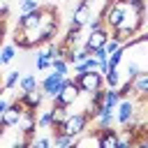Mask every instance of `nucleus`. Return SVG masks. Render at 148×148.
<instances>
[{
    "instance_id": "1",
    "label": "nucleus",
    "mask_w": 148,
    "mask_h": 148,
    "mask_svg": "<svg viewBox=\"0 0 148 148\" xmlns=\"http://www.w3.org/2000/svg\"><path fill=\"white\" fill-rule=\"evenodd\" d=\"M88 125H90V116L86 111H79V113H69L67 116V120L60 125V132L72 134V136H79V134H83L88 130Z\"/></svg>"
},
{
    "instance_id": "2",
    "label": "nucleus",
    "mask_w": 148,
    "mask_h": 148,
    "mask_svg": "<svg viewBox=\"0 0 148 148\" xmlns=\"http://www.w3.org/2000/svg\"><path fill=\"white\" fill-rule=\"evenodd\" d=\"M74 81H76V86H79V90L83 95H90L92 90L104 88V76L99 72H81V74H74Z\"/></svg>"
},
{
    "instance_id": "3",
    "label": "nucleus",
    "mask_w": 148,
    "mask_h": 148,
    "mask_svg": "<svg viewBox=\"0 0 148 148\" xmlns=\"http://www.w3.org/2000/svg\"><path fill=\"white\" fill-rule=\"evenodd\" d=\"M62 86H65V76L58 74V72H53V69H51V74H46V76L39 81V90H42L44 97H49V99L58 97L60 90H62Z\"/></svg>"
},
{
    "instance_id": "4",
    "label": "nucleus",
    "mask_w": 148,
    "mask_h": 148,
    "mask_svg": "<svg viewBox=\"0 0 148 148\" xmlns=\"http://www.w3.org/2000/svg\"><path fill=\"white\" fill-rule=\"evenodd\" d=\"M113 111H116V123L120 127H125V125H130V123L136 120V104L132 99H127V97H123Z\"/></svg>"
},
{
    "instance_id": "5",
    "label": "nucleus",
    "mask_w": 148,
    "mask_h": 148,
    "mask_svg": "<svg viewBox=\"0 0 148 148\" xmlns=\"http://www.w3.org/2000/svg\"><path fill=\"white\" fill-rule=\"evenodd\" d=\"M109 37H111V30L104 25V28H99V30H90V32L86 35V39H83V44H81V46H83L88 53H92L95 49H102V46H104V42H106Z\"/></svg>"
},
{
    "instance_id": "6",
    "label": "nucleus",
    "mask_w": 148,
    "mask_h": 148,
    "mask_svg": "<svg viewBox=\"0 0 148 148\" xmlns=\"http://www.w3.org/2000/svg\"><path fill=\"white\" fill-rule=\"evenodd\" d=\"M21 116H23V104H21L18 99H16V102H9L7 109H5V113H2V118H0V125H2L5 130L16 127L18 120H21Z\"/></svg>"
},
{
    "instance_id": "7",
    "label": "nucleus",
    "mask_w": 148,
    "mask_h": 148,
    "mask_svg": "<svg viewBox=\"0 0 148 148\" xmlns=\"http://www.w3.org/2000/svg\"><path fill=\"white\" fill-rule=\"evenodd\" d=\"M79 95H81V90H79V86H76V81L72 79V76H65V86H62V90H60V99H62V104L69 109L76 99H79Z\"/></svg>"
},
{
    "instance_id": "8",
    "label": "nucleus",
    "mask_w": 148,
    "mask_h": 148,
    "mask_svg": "<svg viewBox=\"0 0 148 148\" xmlns=\"http://www.w3.org/2000/svg\"><path fill=\"white\" fill-rule=\"evenodd\" d=\"M16 99L23 104V111H37V109L42 106V102H44V92L37 88V90H32V92H21Z\"/></svg>"
},
{
    "instance_id": "9",
    "label": "nucleus",
    "mask_w": 148,
    "mask_h": 148,
    "mask_svg": "<svg viewBox=\"0 0 148 148\" xmlns=\"http://www.w3.org/2000/svg\"><path fill=\"white\" fill-rule=\"evenodd\" d=\"M39 21H42V9L37 7L35 12L21 14L18 21H16V28H18V30H32V28H39Z\"/></svg>"
},
{
    "instance_id": "10",
    "label": "nucleus",
    "mask_w": 148,
    "mask_h": 148,
    "mask_svg": "<svg viewBox=\"0 0 148 148\" xmlns=\"http://www.w3.org/2000/svg\"><path fill=\"white\" fill-rule=\"evenodd\" d=\"M97 146L99 148H118V130H113V127L97 130Z\"/></svg>"
},
{
    "instance_id": "11",
    "label": "nucleus",
    "mask_w": 148,
    "mask_h": 148,
    "mask_svg": "<svg viewBox=\"0 0 148 148\" xmlns=\"http://www.w3.org/2000/svg\"><path fill=\"white\" fill-rule=\"evenodd\" d=\"M132 95L139 99L148 95V69H141L139 74L132 76Z\"/></svg>"
},
{
    "instance_id": "12",
    "label": "nucleus",
    "mask_w": 148,
    "mask_h": 148,
    "mask_svg": "<svg viewBox=\"0 0 148 148\" xmlns=\"http://www.w3.org/2000/svg\"><path fill=\"white\" fill-rule=\"evenodd\" d=\"M90 16H92V9H90L88 2H79V5L72 9V21L79 23V25H86V23L90 21Z\"/></svg>"
},
{
    "instance_id": "13",
    "label": "nucleus",
    "mask_w": 148,
    "mask_h": 148,
    "mask_svg": "<svg viewBox=\"0 0 148 148\" xmlns=\"http://www.w3.org/2000/svg\"><path fill=\"white\" fill-rule=\"evenodd\" d=\"M37 88H39V81H37L35 74H23V76L18 79V90H21V92H32V90H37Z\"/></svg>"
},
{
    "instance_id": "14",
    "label": "nucleus",
    "mask_w": 148,
    "mask_h": 148,
    "mask_svg": "<svg viewBox=\"0 0 148 148\" xmlns=\"http://www.w3.org/2000/svg\"><path fill=\"white\" fill-rule=\"evenodd\" d=\"M74 139L76 136H72V134L58 132V134H51V146H56V148H69V146H74Z\"/></svg>"
},
{
    "instance_id": "15",
    "label": "nucleus",
    "mask_w": 148,
    "mask_h": 148,
    "mask_svg": "<svg viewBox=\"0 0 148 148\" xmlns=\"http://www.w3.org/2000/svg\"><path fill=\"white\" fill-rule=\"evenodd\" d=\"M12 44L16 46V49H21V51H32V46H30V42H28V35L23 32V30H14V35H12Z\"/></svg>"
},
{
    "instance_id": "16",
    "label": "nucleus",
    "mask_w": 148,
    "mask_h": 148,
    "mask_svg": "<svg viewBox=\"0 0 148 148\" xmlns=\"http://www.w3.org/2000/svg\"><path fill=\"white\" fill-rule=\"evenodd\" d=\"M102 76H104V88H118L120 81H123V74L118 72V67L116 69H106V74H102Z\"/></svg>"
},
{
    "instance_id": "17",
    "label": "nucleus",
    "mask_w": 148,
    "mask_h": 148,
    "mask_svg": "<svg viewBox=\"0 0 148 148\" xmlns=\"http://www.w3.org/2000/svg\"><path fill=\"white\" fill-rule=\"evenodd\" d=\"M51 69L53 72H58V74H62V76H69V62L65 60V58H51Z\"/></svg>"
},
{
    "instance_id": "18",
    "label": "nucleus",
    "mask_w": 148,
    "mask_h": 148,
    "mask_svg": "<svg viewBox=\"0 0 148 148\" xmlns=\"http://www.w3.org/2000/svg\"><path fill=\"white\" fill-rule=\"evenodd\" d=\"M118 102H120L118 90H116V88H104V106L116 109V106H118Z\"/></svg>"
},
{
    "instance_id": "19",
    "label": "nucleus",
    "mask_w": 148,
    "mask_h": 148,
    "mask_svg": "<svg viewBox=\"0 0 148 148\" xmlns=\"http://www.w3.org/2000/svg\"><path fill=\"white\" fill-rule=\"evenodd\" d=\"M35 67H37L39 72L51 69V56H49L46 51H39V53H37V58H35Z\"/></svg>"
},
{
    "instance_id": "20",
    "label": "nucleus",
    "mask_w": 148,
    "mask_h": 148,
    "mask_svg": "<svg viewBox=\"0 0 148 148\" xmlns=\"http://www.w3.org/2000/svg\"><path fill=\"white\" fill-rule=\"evenodd\" d=\"M18 79H21V72H18V69H12V72L5 76L2 88H5V90H14V88L18 86Z\"/></svg>"
},
{
    "instance_id": "21",
    "label": "nucleus",
    "mask_w": 148,
    "mask_h": 148,
    "mask_svg": "<svg viewBox=\"0 0 148 148\" xmlns=\"http://www.w3.org/2000/svg\"><path fill=\"white\" fill-rule=\"evenodd\" d=\"M37 127H39V130H51V127H53V111H51V109H46V111L37 118Z\"/></svg>"
},
{
    "instance_id": "22",
    "label": "nucleus",
    "mask_w": 148,
    "mask_h": 148,
    "mask_svg": "<svg viewBox=\"0 0 148 148\" xmlns=\"http://www.w3.org/2000/svg\"><path fill=\"white\" fill-rule=\"evenodd\" d=\"M0 56H2V62H5V65L12 62V60L16 58V46H14V44H2V46H0Z\"/></svg>"
},
{
    "instance_id": "23",
    "label": "nucleus",
    "mask_w": 148,
    "mask_h": 148,
    "mask_svg": "<svg viewBox=\"0 0 148 148\" xmlns=\"http://www.w3.org/2000/svg\"><path fill=\"white\" fill-rule=\"evenodd\" d=\"M37 7H39V0H21L18 12H21V14H28V12H35Z\"/></svg>"
},
{
    "instance_id": "24",
    "label": "nucleus",
    "mask_w": 148,
    "mask_h": 148,
    "mask_svg": "<svg viewBox=\"0 0 148 148\" xmlns=\"http://www.w3.org/2000/svg\"><path fill=\"white\" fill-rule=\"evenodd\" d=\"M120 46H123V44H120V42H118L116 37H109V39L104 42V51H106L109 56H111V53H116V51H118Z\"/></svg>"
},
{
    "instance_id": "25",
    "label": "nucleus",
    "mask_w": 148,
    "mask_h": 148,
    "mask_svg": "<svg viewBox=\"0 0 148 148\" xmlns=\"http://www.w3.org/2000/svg\"><path fill=\"white\" fill-rule=\"evenodd\" d=\"M83 28H88V32H90V30H99V28H104V18H102V16H97V18L90 16V21H88Z\"/></svg>"
},
{
    "instance_id": "26",
    "label": "nucleus",
    "mask_w": 148,
    "mask_h": 148,
    "mask_svg": "<svg viewBox=\"0 0 148 148\" xmlns=\"http://www.w3.org/2000/svg\"><path fill=\"white\" fill-rule=\"evenodd\" d=\"M32 146H35V148H49V146H51V136H39V139H32Z\"/></svg>"
},
{
    "instance_id": "27",
    "label": "nucleus",
    "mask_w": 148,
    "mask_h": 148,
    "mask_svg": "<svg viewBox=\"0 0 148 148\" xmlns=\"http://www.w3.org/2000/svg\"><path fill=\"white\" fill-rule=\"evenodd\" d=\"M90 56H92V58H97L99 62H106V58H109V53L104 51V46H102V49H95V51H92Z\"/></svg>"
},
{
    "instance_id": "28",
    "label": "nucleus",
    "mask_w": 148,
    "mask_h": 148,
    "mask_svg": "<svg viewBox=\"0 0 148 148\" xmlns=\"http://www.w3.org/2000/svg\"><path fill=\"white\" fill-rule=\"evenodd\" d=\"M7 16H9V5L0 2V21H7Z\"/></svg>"
},
{
    "instance_id": "29",
    "label": "nucleus",
    "mask_w": 148,
    "mask_h": 148,
    "mask_svg": "<svg viewBox=\"0 0 148 148\" xmlns=\"http://www.w3.org/2000/svg\"><path fill=\"white\" fill-rule=\"evenodd\" d=\"M7 104H9L7 99H0V118H2V113H5V109H7Z\"/></svg>"
},
{
    "instance_id": "30",
    "label": "nucleus",
    "mask_w": 148,
    "mask_h": 148,
    "mask_svg": "<svg viewBox=\"0 0 148 148\" xmlns=\"http://www.w3.org/2000/svg\"><path fill=\"white\" fill-rule=\"evenodd\" d=\"M141 99H143V102H146V104H148V95H146V97H141Z\"/></svg>"
},
{
    "instance_id": "31",
    "label": "nucleus",
    "mask_w": 148,
    "mask_h": 148,
    "mask_svg": "<svg viewBox=\"0 0 148 148\" xmlns=\"http://www.w3.org/2000/svg\"><path fill=\"white\" fill-rule=\"evenodd\" d=\"M0 65H5V62H2V56H0Z\"/></svg>"
},
{
    "instance_id": "32",
    "label": "nucleus",
    "mask_w": 148,
    "mask_h": 148,
    "mask_svg": "<svg viewBox=\"0 0 148 148\" xmlns=\"http://www.w3.org/2000/svg\"><path fill=\"white\" fill-rule=\"evenodd\" d=\"M2 90H5V88H2V83H0V92H2Z\"/></svg>"
},
{
    "instance_id": "33",
    "label": "nucleus",
    "mask_w": 148,
    "mask_h": 148,
    "mask_svg": "<svg viewBox=\"0 0 148 148\" xmlns=\"http://www.w3.org/2000/svg\"><path fill=\"white\" fill-rule=\"evenodd\" d=\"M146 18H148V14H146Z\"/></svg>"
}]
</instances>
